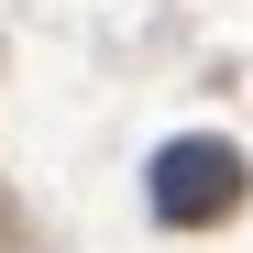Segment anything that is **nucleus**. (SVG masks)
I'll list each match as a JSON object with an SVG mask.
<instances>
[{"label":"nucleus","instance_id":"1","mask_svg":"<svg viewBox=\"0 0 253 253\" xmlns=\"http://www.w3.org/2000/svg\"><path fill=\"white\" fill-rule=\"evenodd\" d=\"M154 209H165V220H220V209H242V154L209 143V132L165 143L154 154Z\"/></svg>","mask_w":253,"mask_h":253}]
</instances>
